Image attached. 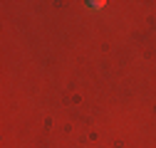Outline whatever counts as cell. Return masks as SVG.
<instances>
[{
    "mask_svg": "<svg viewBox=\"0 0 156 148\" xmlns=\"http://www.w3.org/2000/svg\"><path fill=\"white\" fill-rule=\"evenodd\" d=\"M107 3L104 0H87V8H92V10H102Z\"/></svg>",
    "mask_w": 156,
    "mask_h": 148,
    "instance_id": "6da1fadb",
    "label": "cell"
}]
</instances>
